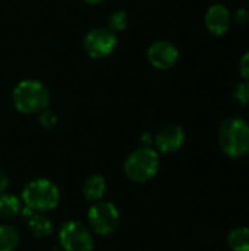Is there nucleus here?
Masks as SVG:
<instances>
[{
  "instance_id": "obj_25",
  "label": "nucleus",
  "mask_w": 249,
  "mask_h": 251,
  "mask_svg": "<svg viewBox=\"0 0 249 251\" xmlns=\"http://www.w3.org/2000/svg\"><path fill=\"white\" fill-rule=\"evenodd\" d=\"M0 157H1V153H0Z\"/></svg>"
},
{
  "instance_id": "obj_23",
  "label": "nucleus",
  "mask_w": 249,
  "mask_h": 251,
  "mask_svg": "<svg viewBox=\"0 0 249 251\" xmlns=\"http://www.w3.org/2000/svg\"><path fill=\"white\" fill-rule=\"evenodd\" d=\"M85 3H88V4H100V3H103L104 0H84Z\"/></svg>"
},
{
  "instance_id": "obj_11",
  "label": "nucleus",
  "mask_w": 249,
  "mask_h": 251,
  "mask_svg": "<svg viewBox=\"0 0 249 251\" xmlns=\"http://www.w3.org/2000/svg\"><path fill=\"white\" fill-rule=\"evenodd\" d=\"M106 190H107V182H106L104 176H101L98 174L90 175L84 181V184H82V194H84V197L88 201H92V203L100 201L104 197Z\"/></svg>"
},
{
  "instance_id": "obj_21",
  "label": "nucleus",
  "mask_w": 249,
  "mask_h": 251,
  "mask_svg": "<svg viewBox=\"0 0 249 251\" xmlns=\"http://www.w3.org/2000/svg\"><path fill=\"white\" fill-rule=\"evenodd\" d=\"M9 184H10L9 176H7L4 172H1V171H0V196L6 193V190L9 188Z\"/></svg>"
},
{
  "instance_id": "obj_19",
  "label": "nucleus",
  "mask_w": 249,
  "mask_h": 251,
  "mask_svg": "<svg viewBox=\"0 0 249 251\" xmlns=\"http://www.w3.org/2000/svg\"><path fill=\"white\" fill-rule=\"evenodd\" d=\"M239 74L245 81H249V51H247L239 60Z\"/></svg>"
},
{
  "instance_id": "obj_10",
  "label": "nucleus",
  "mask_w": 249,
  "mask_h": 251,
  "mask_svg": "<svg viewBox=\"0 0 249 251\" xmlns=\"http://www.w3.org/2000/svg\"><path fill=\"white\" fill-rule=\"evenodd\" d=\"M230 21H232V15H230L229 9L222 3H216V4L210 6L204 16L205 28L213 35H217V37H222L229 31Z\"/></svg>"
},
{
  "instance_id": "obj_13",
  "label": "nucleus",
  "mask_w": 249,
  "mask_h": 251,
  "mask_svg": "<svg viewBox=\"0 0 249 251\" xmlns=\"http://www.w3.org/2000/svg\"><path fill=\"white\" fill-rule=\"evenodd\" d=\"M22 210V201L12 194L0 196V219H12Z\"/></svg>"
},
{
  "instance_id": "obj_5",
  "label": "nucleus",
  "mask_w": 249,
  "mask_h": 251,
  "mask_svg": "<svg viewBox=\"0 0 249 251\" xmlns=\"http://www.w3.org/2000/svg\"><path fill=\"white\" fill-rule=\"evenodd\" d=\"M88 225L101 237L112 235L120 225V212L112 201H97L88 210Z\"/></svg>"
},
{
  "instance_id": "obj_4",
  "label": "nucleus",
  "mask_w": 249,
  "mask_h": 251,
  "mask_svg": "<svg viewBox=\"0 0 249 251\" xmlns=\"http://www.w3.org/2000/svg\"><path fill=\"white\" fill-rule=\"evenodd\" d=\"M160 169V157L158 151L153 147H139L134 150L123 163L125 175L136 182L144 184L150 179H153Z\"/></svg>"
},
{
  "instance_id": "obj_6",
  "label": "nucleus",
  "mask_w": 249,
  "mask_h": 251,
  "mask_svg": "<svg viewBox=\"0 0 249 251\" xmlns=\"http://www.w3.org/2000/svg\"><path fill=\"white\" fill-rule=\"evenodd\" d=\"M59 241L63 251H92V232L79 221H68L60 226Z\"/></svg>"
},
{
  "instance_id": "obj_9",
  "label": "nucleus",
  "mask_w": 249,
  "mask_h": 251,
  "mask_svg": "<svg viewBox=\"0 0 249 251\" xmlns=\"http://www.w3.org/2000/svg\"><path fill=\"white\" fill-rule=\"evenodd\" d=\"M185 141L186 132L181 125H167L154 137L156 150L160 153H175L183 147Z\"/></svg>"
},
{
  "instance_id": "obj_20",
  "label": "nucleus",
  "mask_w": 249,
  "mask_h": 251,
  "mask_svg": "<svg viewBox=\"0 0 249 251\" xmlns=\"http://www.w3.org/2000/svg\"><path fill=\"white\" fill-rule=\"evenodd\" d=\"M233 21L236 22V24H247L249 21V12L248 9H245V7H239V9H236V12L233 13Z\"/></svg>"
},
{
  "instance_id": "obj_15",
  "label": "nucleus",
  "mask_w": 249,
  "mask_h": 251,
  "mask_svg": "<svg viewBox=\"0 0 249 251\" xmlns=\"http://www.w3.org/2000/svg\"><path fill=\"white\" fill-rule=\"evenodd\" d=\"M19 232L10 225H0V251H15L19 244Z\"/></svg>"
},
{
  "instance_id": "obj_17",
  "label": "nucleus",
  "mask_w": 249,
  "mask_h": 251,
  "mask_svg": "<svg viewBox=\"0 0 249 251\" xmlns=\"http://www.w3.org/2000/svg\"><path fill=\"white\" fill-rule=\"evenodd\" d=\"M233 100L241 104V106H247L249 103V81H241L233 91Z\"/></svg>"
},
{
  "instance_id": "obj_16",
  "label": "nucleus",
  "mask_w": 249,
  "mask_h": 251,
  "mask_svg": "<svg viewBox=\"0 0 249 251\" xmlns=\"http://www.w3.org/2000/svg\"><path fill=\"white\" fill-rule=\"evenodd\" d=\"M128 22H129L128 13L125 10H116L109 18V28L113 32H120V31H125L126 29Z\"/></svg>"
},
{
  "instance_id": "obj_22",
  "label": "nucleus",
  "mask_w": 249,
  "mask_h": 251,
  "mask_svg": "<svg viewBox=\"0 0 249 251\" xmlns=\"http://www.w3.org/2000/svg\"><path fill=\"white\" fill-rule=\"evenodd\" d=\"M141 143H142V147H150L151 144H154V138L151 137L150 132H144L141 135Z\"/></svg>"
},
{
  "instance_id": "obj_14",
  "label": "nucleus",
  "mask_w": 249,
  "mask_h": 251,
  "mask_svg": "<svg viewBox=\"0 0 249 251\" xmlns=\"http://www.w3.org/2000/svg\"><path fill=\"white\" fill-rule=\"evenodd\" d=\"M227 244L232 251H249V228L239 226L227 235Z\"/></svg>"
},
{
  "instance_id": "obj_2",
  "label": "nucleus",
  "mask_w": 249,
  "mask_h": 251,
  "mask_svg": "<svg viewBox=\"0 0 249 251\" xmlns=\"http://www.w3.org/2000/svg\"><path fill=\"white\" fill-rule=\"evenodd\" d=\"M219 146L229 157L249 154V124L242 118L226 119L219 129Z\"/></svg>"
},
{
  "instance_id": "obj_1",
  "label": "nucleus",
  "mask_w": 249,
  "mask_h": 251,
  "mask_svg": "<svg viewBox=\"0 0 249 251\" xmlns=\"http://www.w3.org/2000/svg\"><path fill=\"white\" fill-rule=\"evenodd\" d=\"M15 109L23 115H37L48 107V88L38 79H23L16 84L12 93Z\"/></svg>"
},
{
  "instance_id": "obj_18",
  "label": "nucleus",
  "mask_w": 249,
  "mask_h": 251,
  "mask_svg": "<svg viewBox=\"0 0 249 251\" xmlns=\"http://www.w3.org/2000/svg\"><path fill=\"white\" fill-rule=\"evenodd\" d=\"M38 121H40L43 128L51 129L53 126L57 125V115L53 110H50V109H44L43 112L38 113Z\"/></svg>"
},
{
  "instance_id": "obj_3",
  "label": "nucleus",
  "mask_w": 249,
  "mask_h": 251,
  "mask_svg": "<svg viewBox=\"0 0 249 251\" xmlns=\"http://www.w3.org/2000/svg\"><path fill=\"white\" fill-rule=\"evenodd\" d=\"M25 207L32 212L43 213L57 207L60 201V191L54 182L47 178H35L29 181L21 194Z\"/></svg>"
},
{
  "instance_id": "obj_12",
  "label": "nucleus",
  "mask_w": 249,
  "mask_h": 251,
  "mask_svg": "<svg viewBox=\"0 0 249 251\" xmlns=\"http://www.w3.org/2000/svg\"><path fill=\"white\" fill-rule=\"evenodd\" d=\"M28 231L35 238H44L53 234V222L43 213H32L28 218Z\"/></svg>"
},
{
  "instance_id": "obj_7",
  "label": "nucleus",
  "mask_w": 249,
  "mask_h": 251,
  "mask_svg": "<svg viewBox=\"0 0 249 251\" xmlns=\"http://www.w3.org/2000/svg\"><path fill=\"white\" fill-rule=\"evenodd\" d=\"M119 43L117 34L110 28L98 26L91 29L84 38V50L91 59H106L116 50Z\"/></svg>"
},
{
  "instance_id": "obj_8",
  "label": "nucleus",
  "mask_w": 249,
  "mask_h": 251,
  "mask_svg": "<svg viewBox=\"0 0 249 251\" xmlns=\"http://www.w3.org/2000/svg\"><path fill=\"white\" fill-rule=\"evenodd\" d=\"M147 59L153 68L160 71H167L178 63L179 50L173 43L167 40H158L148 47Z\"/></svg>"
},
{
  "instance_id": "obj_24",
  "label": "nucleus",
  "mask_w": 249,
  "mask_h": 251,
  "mask_svg": "<svg viewBox=\"0 0 249 251\" xmlns=\"http://www.w3.org/2000/svg\"><path fill=\"white\" fill-rule=\"evenodd\" d=\"M51 251H60V250H51Z\"/></svg>"
}]
</instances>
